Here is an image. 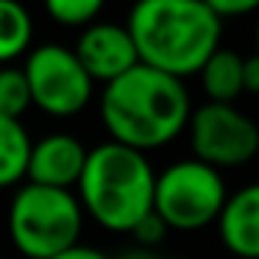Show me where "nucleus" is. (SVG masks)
<instances>
[{"instance_id":"obj_11","label":"nucleus","mask_w":259,"mask_h":259,"mask_svg":"<svg viewBox=\"0 0 259 259\" xmlns=\"http://www.w3.org/2000/svg\"><path fill=\"white\" fill-rule=\"evenodd\" d=\"M198 75L209 103H234L242 92V56L231 48H218Z\"/></svg>"},{"instance_id":"obj_16","label":"nucleus","mask_w":259,"mask_h":259,"mask_svg":"<svg viewBox=\"0 0 259 259\" xmlns=\"http://www.w3.org/2000/svg\"><path fill=\"white\" fill-rule=\"evenodd\" d=\"M167 231H170V229H167V223H164V220L151 209V212H148L145 218L137 220L134 229H131L128 234L134 237V242H137L140 248H148V251H151V248H156L159 242H162L164 237H167Z\"/></svg>"},{"instance_id":"obj_21","label":"nucleus","mask_w":259,"mask_h":259,"mask_svg":"<svg viewBox=\"0 0 259 259\" xmlns=\"http://www.w3.org/2000/svg\"><path fill=\"white\" fill-rule=\"evenodd\" d=\"M253 39H256V53H259V20H256V34H253Z\"/></svg>"},{"instance_id":"obj_18","label":"nucleus","mask_w":259,"mask_h":259,"mask_svg":"<svg viewBox=\"0 0 259 259\" xmlns=\"http://www.w3.org/2000/svg\"><path fill=\"white\" fill-rule=\"evenodd\" d=\"M242 90L259 92V53L242 59Z\"/></svg>"},{"instance_id":"obj_4","label":"nucleus","mask_w":259,"mask_h":259,"mask_svg":"<svg viewBox=\"0 0 259 259\" xmlns=\"http://www.w3.org/2000/svg\"><path fill=\"white\" fill-rule=\"evenodd\" d=\"M84 209L70 190L25 184L9 206V237L25 259H51L78 245Z\"/></svg>"},{"instance_id":"obj_17","label":"nucleus","mask_w":259,"mask_h":259,"mask_svg":"<svg viewBox=\"0 0 259 259\" xmlns=\"http://www.w3.org/2000/svg\"><path fill=\"white\" fill-rule=\"evenodd\" d=\"M218 20L226 17H242V14L259 12V0H203Z\"/></svg>"},{"instance_id":"obj_1","label":"nucleus","mask_w":259,"mask_h":259,"mask_svg":"<svg viewBox=\"0 0 259 259\" xmlns=\"http://www.w3.org/2000/svg\"><path fill=\"white\" fill-rule=\"evenodd\" d=\"M190 92L184 81L137 64L103 87L101 120L112 142L145 153L173 142L190 123Z\"/></svg>"},{"instance_id":"obj_13","label":"nucleus","mask_w":259,"mask_h":259,"mask_svg":"<svg viewBox=\"0 0 259 259\" xmlns=\"http://www.w3.org/2000/svg\"><path fill=\"white\" fill-rule=\"evenodd\" d=\"M34 36L31 12L20 0H0V64L14 62L28 53Z\"/></svg>"},{"instance_id":"obj_19","label":"nucleus","mask_w":259,"mask_h":259,"mask_svg":"<svg viewBox=\"0 0 259 259\" xmlns=\"http://www.w3.org/2000/svg\"><path fill=\"white\" fill-rule=\"evenodd\" d=\"M51 259H112V256H106L103 251H98V248H90V245H73V248H67V251H62V253H56V256H51Z\"/></svg>"},{"instance_id":"obj_12","label":"nucleus","mask_w":259,"mask_h":259,"mask_svg":"<svg viewBox=\"0 0 259 259\" xmlns=\"http://www.w3.org/2000/svg\"><path fill=\"white\" fill-rule=\"evenodd\" d=\"M31 145L34 142L20 120L0 117V190L25 179Z\"/></svg>"},{"instance_id":"obj_3","label":"nucleus","mask_w":259,"mask_h":259,"mask_svg":"<svg viewBox=\"0 0 259 259\" xmlns=\"http://www.w3.org/2000/svg\"><path fill=\"white\" fill-rule=\"evenodd\" d=\"M153 173L145 153L120 142L87 151L78 179V203L98 226L109 231H131L153 209Z\"/></svg>"},{"instance_id":"obj_20","label":"nucleus","mask_w":259,"mask_h":259,"mask_svg":"<svg viewBox=\"0 0 259 259\" xmlns=\"http://www.w3.org/2000/svg\"><path fill=\"white\" fill-rule=\"evenodd\" d=\"M117 259H156V256H153V253L148 251V248H140V245H134V248H125V251L120 253Z\"/></svg>"},{"instance_id":"obj_5","label":"nucleus","mask_w":259,"mask_h":259,"mask_svg":"<svg viewBox=\"0 0 259 259\" xmlns=\"http://www.w3.org/2000/svg\"><path fill=\"white\" fill-rule=\"evenodd\" d=\"M226 198L229 192L220 170L198 159H181L156 176L153 212L167 223V229L192 231L214 223Z\"/></svg>"},{"instance_id":"obj_15","label":"nucleus","mask_w":259,"mask_h":259,"mask_svg":"<svg viewBox=\"0 0 259 259\" xmlns=\"http://www.w3.org/2000/svg\"><path fill=\"white\" fill-rule=\"evenodd\" d=\"M106 0H42L48 17L59 25H92Z\"/></svg>"},{"instance_id":"obj_7","label":"nucleus","mask_w":259,"mask_h":259,"mask_svg":"<svg viewBox=\"0 0 259 259\" xmlns=\"http://www.w3.org/2000/svg\"><path fill=\"white\" fill-rule=\"evenodd\" d=\"M187 128L195 159L214 170L240 167L259 153V125L234 103H203Z\"/></svg>"},{"instance_id":"obj_6","label":"nucleus","mask_w":259,"mask_h":259,"mask_svg":"<svg viewBox=\"0 0 259 259\" xmlns=\"http://www.w3.org/2000/svg\"><path fill=\"white\" fill-rule=\"evenodd\" d=\"M25 81L31 90V103L51 117H73L84 112L92 98V78L84 73L73 48L48 42L28 53L25 59Z\"/></svg>"},{"instance_id":"obj_8","label":"nucleus","mask_w":259,"mask_h":259,"mask_svg":"<svg viewBox=\"0 0 259 259\" xmlns=\"http://www.w3.org/2000/svg\"><path fill=\"white\" fill-rule=\"evenodd\" d=\"M73 53L81 62L84 73L92 78V84H103V87L140 64L128 28L117 23L87 25L81 31L78 42H75Z\"/></svg>"},{"instance_id":"obj_9","label":"nucleus","mask_w":259,"mask_h":259,"mask_svg":"<svg viewBox=\"0 0 259 259\" xmlns=\"http://www.w3.org/2000/svg\"><path fill=\"white\" fill-rule=\"evenodd\" d=\"M84 164H87L84 142L73 134L56 131V134H48L31 145L25 179H28V184L70 190L73 184H78Z\"/></svg>"},{"instance_id":"obj_14","label":"nucleus","mask_w":259,"mask_h":259,"mask_svg":"<svg viewBox=\"0 0 259 259\" xmlns=\"http://www.w3.org/2000/svg\"><path fill=\"white\" fill-rule=\"evenodd\" d=\"M31 106V90L20 67H0V117L20 120Z\"/></svg>"},{"instance_id":"obj_10","label":"nucleus","mask_w":259,"mask_h":259,"mask_svg":"<svg viewBox=\"0 0 259 259\" xmlns=\"http://www.w3.org/2000/svg\"><path fill=\"white\" fill-rule=\"evenodd\" d=\"M218 234L237 259H259V181L226 198Z\"/></svg>"},{"instance_id":"obj_2","label":"nucleus","mask_w":259,"mask_h":259,"mask_svg":"<svg viewBox=\"0 0 259 259\" xmlns=\"http://www.w3.org/2000/svg\"><path fill=\"white\" fill-rule=\"evenodd\" d=\"M220 25L203 0H137L125 28L140 64L184 81L220 48Z\"/></svg>"}]
</instances>
